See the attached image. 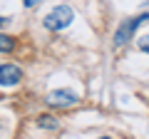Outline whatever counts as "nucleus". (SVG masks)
Listing matches in <instances>:
<instances>
[{
  "mask_svg": "<svg viewBox=\"0 0 149 139\" xmlns=\"http://www.w3.org/2000/svg\"><path fill=\"white\" fill-rule=\"evenodd\" d=\"M13 50H15V38L0 32V52H13Z\"/></svg>",
  "mask_w": 149,
  "mask_h": 139,
  "instance_id": "6",
  "label": "nucleus"
},
{
  "mask_svg": "<svg viewBox=\"0 0 149 139\" xmlns=\"http://www.w3.org/2000/svg\"><path fill=\"white\" fill-rule=\"evenodd\" d=\"M37 127L40 129H60V119L52 114H40L37 117Z\"/></svg>",
  "mask_w": 149,
  "mask_h": 139,
  "instance_id": "5",
  "label": "nucleus"
},
{
  "mask_svg": "<svg viewBox=\"0 0 149 139\" xmlns=\"http://www.w3.org/2000/svg\"><path fill=\"white\" fill-rule=\"evenodd\" d=\"M22 80V70L17 65H0V85L3 87H15Z\"/></svg>",
  "mask_w": 149,
  "mask_h": 139,
  "instance_id": "4",
  "label": "nucleus"
},
{
  "mask_svg": "<svg viewBox=\"0 0 149 139\" xmlns=\"http://www.w3.org/2000/svg\"><path fill=\"white\" fill-rule=\"evenodd\" d=\"M80 102V95L74 90H55L47 95V104L50 107H74Z\"/></svg>",
  "mask_w": 149,
  "mask_h": 139,
  "instance_id": "3",
  "label": "nucleus"
},
{
  "mask_svg": "<svg viewBox=\"0 0 149 139\" xmlns=\"http://www.w3.org/2000/svg\"><path fill=\"white\" fill-rule=\"evenodd\" d=\"M144 22H149V13H139V15H134V17H127V20L117 27V32H114V47H124Z\"/></svg>",
  "mask_w": 149,
  "mask_h": 139,
  "instance_id": "1",
  "label": "nucleus"
},
{
  "mask_svg": "<svg viewBox=\"0 0 149 139\" xmlns=\"http://www.w3.org/2000/svg\"><path fill=\"white\" fill-rule=\"evenodd\" d=\"M37 3H40V0H25V8H35Z\"/></svg>",
  "mask_w": 149,
  "mask_h": 139,
  "instance_id": "8",
  "label": "nucleus"
},
{
  "mask_svg": "<svg viewBox=\"0 0 149 139\" xmlns=\"http://www.w3.org/2000/svg\"><path fill=\"white\" fill-rule=\"evenodd\" d=\"M139 50L149 55V35H142V38H139Z\"/></svg>",
  "mask_w": 149,
  "mask_h": 139,
  "instance_id": "7",
  "label": "nucleus"
},
{
  "mask_svg": "<svg viewBox=\"0 0 149 139\" xmlns=\"http://www.w3.org/2000/svg\"><path fill=\"white\" fill-rule=\"evenodd\" d=\"M8 25V17H0V27H5Z\"/></svg>",
  "mask_w": 149,
  "mask_h": 139,
  "instance_id": "9",
  "label": "nucleus"
},
{
  "mask_svg": "<svg viewBox=\"0 0 149 139\" xmlns=\"http://www.w3.org/2000/svg\"><path fill=\"white\" fill-rule=\"evenodd\" d=\"M72 20H74V10H72V8H70V5H57V8H52V10L45 15L42 25H45V30L60 32V30H65Z\"/></svg>",
  "mask_w": 149,
  "mask_h": 139,
  "instance_id": "2",
  "label": "nucleus"
}]
</instances>
